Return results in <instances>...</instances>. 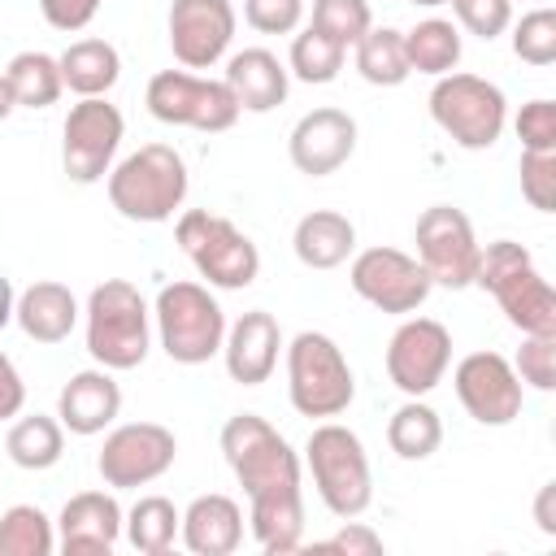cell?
<instances>
[{
    "instance_id": "7402d4cb",
    "label": "cell",
    "mask_w": 556,
    "mask_h": 556,
    "mask_svg": "<svg viewBox=\"0 0 556 556\" xmlns=\"http://www.w3.org/2000/svg\"><path fill=\"white\" fill-rule=\"evenodd\" d=\"M178 539H182V547L195 552V556H230V552L243 543V508H239L230 495H222V491L195 495V500L182 508Z\"/></svg>"
},
{
    "instance_id": "ab89813d",
    "label": "cell",
    "mask_w": 556,
    "mask_h": 556,
    "mask_svg": "<svg viewBox=\"0 0 556 556\" xmlns=\"http://www.w3.org/2000/svg\"><path fill=\"white\" fill-rule=\"evenodd\" d=\"M447 4L456 9V22L486 43L513 26V0H447Z\"/></svg>"
},
{
    "instance_id": "7a4b0ae2",
    "label": "cell",
    "mask_w": 556,
    "mask_h": 556,
    "mask_svg": "<svg viewBox=\"0 0 556 556\" xmlns=\"http://www.w3.org/2000/svg\"><path fill=\"white\" fill-rule=\"evenodd\" d=\"M473 282L495 295L508 326L521 334H556V291L517 239H495L478 252Z\"/></svg>"
},
{
    "instance_id": "74e56055",
    "label": "cell",
    "mask_w": 556,
    "mask_h": 556,
    "mask_svg": "<svg viewBox=\"0 0 556 556\" xmlns=\"http://www.w3.org/2000/svg\"><path fill=\"white\" fill-rule=\"evenodd\" d=\"M513 126H517L521 152H556V104L547 96L526 100Z\"/></svg>"
},
{
    "instance_id": "d6a6232c",
    "label": "cell",
    "mask_w": 556,
    "mask_h": 556,
    "mask_svg": "<svg viewBox=\"0 0 556 556\" xmlns=\"http://www.w3.org/2000/svg\"><path fill=\"white\" fill-rule=\"evenodd\" d=\"M56 521L39 504H13L0 513V556H52Z\"/></svg>"
},
{
    "instance_id": "52a82bcc",
    "label": "cell",
    "mask_w": 556,
    "mask_h": 556,
    "mask_svg": "<svg viewBox=\"0 0 556 556\" xmlns=\"http://www.w3.org/2000/svg\"><path fill=\"white\" fill-rule=\"evenodd\" d=\"M174 239L187 252V261L195 265V274L217 291H243L261 274L256 243L230 217H217L208 208H187V213H178Z\"/></svg>"
},
{
    "instance_id": "30bf717a",
    "label": "cell",
    "mask_w": 556,
    "mask_h": 556,
    "mask_svg": "<svg viewBox=\"0 0 556 556\" xmlns=\"http://www.w3.org/2000/svg\"><path fill=\"white\" fill-rule=\"evenodd\" d=\"M148 113L165 126H187L204 135H222L239 122V100L222 78H204L191 70H161L148 78Z\"/></svg>"
},
{
    "instance_id": "5bb4252c",
    "label": "cell",
    "mask_w": 556,
    "mask_h": 556,
    "mask_svg": "<svg viewBox=\"0 0 556 556\" xmlns=\"http://www.w3.org/2000/svg\"><path fill=\"white\" fill-rule=\"evenodd\" d=\"M174 456H178L174 430H165L161 421H126V426H117V430L104 434V447L96 456V469H100L104 486L135 491V486H148L161 473H169Z\"/></svg>"
},
{
    "instance_id": "f1b7e54d",
    "label": "cell",
    "mask_w": 556,
    "mask_h": 556,
    "mask_svg": "<svg viewBox=\"0 0 556 556\" xmlns=\"http://www.w3.org/2000/svg\"><path fill=\"white\" fill-rule=\"evenodd\" d=\"M460 26L447 22V17H426L417 22L413 30H404V56H408V70L417 74H452L460 65Z\"/></svg>"
},
{
    "instance_id": "60d3db41",
    "label": "cell",
    "mask_w": 556,
    "mask_h": 556,
    "mask_svg": "<svg viewBox=\"0 0 556 556\" xmlns=\"http://www.w3.org/2000/svg\"><path fill=\"white\" fill-rule=\"evenodd\" d=\"M243 22L261 35H291L304 22V0H243Z\"/></svg>"
},
{
    "instance_id": "3957f363",
    "label": "cell",
    "mask_w": 556,
    "mask_h": 556,
    "mask_svg": "<svg viewBox=\"0 0 556 556\" xmlns=\"http://www.w3.org/2000/svg\"><path fill=\"white\" fill-rule=\"evenodd\" d=\"M87 352L96 365L122 374L139 369L152 348V308L126 278H104L87 295Z\"/></svg>"
},
{
    "instance_id": "484cf974",
    "label": "cell",
    "mask_w": 556,
    "mask_h": 556,
    "mask_svg": "<svg viewBox=\"0 0 556 556\" xmlns=\"http://www.w3.org/2000/svg\"><path fill=\"white\" fill-rule=\"evenodd\" d=\"M61 83L83 100V96H109L122 78V56L109 39H74L61 56Z\"/></svg>"
},
{
    "instance_id": "f546056e",
    "label": "cell",
    "mask_w": 556,
    "mask_h": 556,
    "mask_svg": "<svg viewBox=\"0 0 556 556\" xmlns=\"http://www.w3.org/2000/svg\"><path fill=\"white\" fill-rule=\"evenodd\" d=\"M387 443L400 460H426L443 443V421L421 395H408L387 421Z\"/></svg>"
},
{
    "instance_id": "44dd1931",
    "label": "cell",
    "mask_w": 556,
    "mask_h": 556,
    "mask_svg": "<svg viewBox=\"0 0 556 556\" xmlns=\"http://www.w3.org/2000/svg\"><path fill=\"white\" fill-rule=\"evenodd\" d=\"M117 413H122V387H117L113 369H104V365L78 369V374L61 387V395H56V417H61V426H65L70 434H83V439L109 430V426L117 421Z\"/></svg>"
},
{
    "instance_id": "836d02e7",
    "label": "cell",
    "mask_w": 556,
    "mask_h": 556,
    "mask_svg": "<svg viewBox=\"0 0 556 556\" xmlns=\"http://www.w3.org/2000/svg\"><path fill=\"white\" fill-rule=\"evenodd\" d=\"M348 61V48L339 39H330L326 30L317 26H304L295 39H291V56H287V74L300 78V83H334L339 70Z\"/></svg>"
},
{
    "instance_id": "ac0fdd59",
    "label": "cell",
    "mask_w": 556,
    "mask_h": 556,
    "mask_svg": "<svg viewBox=\"0 0 556 556\" xmlns=\"http://www.w3.org/2000/svg\"><path fill=\"white\" fill-rule=\"evenodd\" d=\"M352 152H356V117L343 109H330V104L304 113L287 135V156L308 178H326V174L343 169L352 161Z\"/></svg>"
},
{
    "instance_id": "d4e9b609",
    "label": "cell",
    "mask_w": 556,
    "mask_h": 556,
    "mask_svg": "<svg viewBox=\"0 0 556 556\" xmlns=\"http://www.w3.org/2000/svg\"><path fill=\"white\" fill-rule=\"evenodd\" d=\"M13 321H17L22 334L35 339V343H61V339H70V330H74V321H78V300H74V291H70L65 282L43 278V282H30V287L17 295Z\"/></svg>"
},
{
    "instance_id": "4fadbf2b",
    "label": "cell",
    "mask_w": 556,
    "mask_h": 556,
    "mask_svg": "<svg viewBox=\"0 0 556 556\" xmlns=\"http://www.w3.org/2000/svg\"><path fill=\"white\" fill-rule=\"evenodd\" d=\"M348 282L365 304H374L378 313H395V317L417 313L434 291V282L421 269V261L400 252V248H365V252H356L352 269H348Z\"/></svg>"
},
{
    "instance_id": "8992f818",
    "label": "cell",
    "mask_w": 556,
    "mask_h": 556,
    "mask_svg": "<svg viewBox=\"0 0 556 556\" xmlns=\"http://www.w3.org/2000/svg\"><path fill=\"white\" fill-rule=\"evenodd\" d=\"M287 395L300 417H339L356 400V378L343 348L321 330H300L287 343Z\"/></svg>"
},
{
    "instance_id": "8d00e7d4",
    "label": "cell",
    "mask_w": 556,
    "mask_h": 556,
    "mask_svg": "<svg viewBox=\"0 0 556 556\" xmlns=\"http://www.w3.org/2000/svg\"><path fill=\"white\" fill-rule=\"evenodd\" d=\"M513 369H517L521 387L556 391V334H521Z\"/></svg>"
},
{
    "instance_id": "ba28073f",
    "label": "cell",
    "mask_w": 556,
    "mask_h": 556,
    "mask_svg": "<svg viewBox=\"0 0 556 556\" xmlns=\"http://www.w3.org/2000/svg\"><path fill=\"white\" fill-rule=\"evenodd\" d=\"M430 117L456 148L482 152L500 143L508 126V100L491 78L452 70V74H439L430 87Z\"/></svg>"
},
{
    "instance_id": "d590c367",
    "label": "cell",
    "mask_w": 556,
    "mask_h": 556,
    "mask_svg": "<svg viewBox=\"0 0 556 556\" xmlns=\"http://www.w3.org/2000/svg\"><path fill=\"white\" fill-rule=\"evenodd\" d=\"M308 26L326 30L343 48H352L374 26V13H369V0H313V22Z\"/></svg>"
},
{
    "instance_id": "b9f144b4",
    "label": "cell",
    "mask_w": 556,
    "mask_h": 556,
    "mask_svg": "<svg viewBox=\"0 0 556 556\" xmlns=\"http://www.w3.org/2000/svg\"><path fill=\"white\" fill-rule=\"evenodd\" d=\"M321 552H348V556H378L387 543H382V534L374 530V526H365V521H343V530H334L330 539H321L317 543Z\"/></svg>"
},
{
    "instance_id": "1f68e13d",
    "label": "cell",
    "mask_w": 556,
    "mask_h": 556,
    "mask_svg": "<svg viewBox=\"0 0 556 556\" xmlns=\"http://www.w3.org/2000/svg\"><path fill=\"white\" fill-rule=\"evenodd\" d=\"M4 78H9V87H13L17 109H48V104H56L61 91H65V83H61V61L48 56V52H35V48L17 52V56L4 65Z\"/></svg>"
},
{
    "instance_id": "9c48e42d",
    "label": "cell",
    "mask_w": 556,
    "mask_h": 556,
    "mask_svg": "<svg viewBox=\"0 0 556 556\" xmlns=\"http://www.w3.org/2000/svg\"><path fill=\"white\" fill-rule=\"evenodd\" d=\"M161 348L174 365H204L222 352L226 313L204 282H165L152 304Z\"/></svg>"
},
{
    "instance_id": "e575fe53",
    "label": "cell",
    "mask_w": 556,
    "mask_h": 556,
    "mask_svg": "<svg viewBox=\"0 0 556 556\" xmlns=\"http://www.w3.org/2000/svg\"><path fill=\"white\" fill-rule=\"evenodd\" d=\"M513 52H517L526 65H539V70L556 61V9H552V4L530 9V13L513 26Z\"/></svg>"
},
{
    "instance_id": "2e32d148",
    "label": "cell",
    "mask_w": 556,
    "mask_h": 556,
    "mask_svg": "<svg viewBox=\"0 0 556 556\" xmlns=\"http://www.w3.org/2000/svg\"><path fill=\"white\" fill-rule=\"evenodd\" d=\"M452 387H456V400L465 404V413L478 426H508L513 417H521L526 387H521L513 361L500 356V352L460 356V365L452 374Z\"/></svg>"
},
{
    "instance_id": "ee69618b",
    "label": "cell",
    "mask_w": 556,
    "mask_h": 556,
    "mask_svg": "<svg viewBox=\"0 0 556 556\" xmlns=\"http://www.w3.org/2000/svg\"><path fill=\"white\" fill-rule=\"evenodd\" d=\"M26 408V382H22V374H17V365L0 352V421H9V417H17Z\"/></svg>"
},
{
    "instance_id": "8fae6325",
    "label": "cell",
    "mask_w": 556,
    "mask_h": 556,
    "mask_svg": "<svg viewBox=\"0 0 556 556\" xmlns=\"http://www.w3.org/2000/svg\"><path fill=\"white\" fill-rule=\"evenodd\" d=\"M126 135V117L117 104H109L104 96H83L61 126V165L70 174V182H100L113 169V156L122 148Z\"/></svg>"
},
{
    "instance_id": "5b68a950",
    "label": "cell",
    "mask_w": 556,
    "mask_h": 556,
    "mask_svg": "<svg viewBox=\"0 0 556 556\" xmlns=\"http://www.w3.org/2000/svg\"><path fill=\"white\" fill-rule=\"evenodd\" d=\"M304 465L313 473L317 500L334 517L348 521L374 504V473H369V456L356 430L339 421H321L304 443Z\"/></svg>"
},
{
    "instance_id": "4dcf8cb0",
    "label": "cell",
    "mask_w": 556,
    "mask_h": 556,
    "mask_svg": "<svg viewBox=\"0 0 556 556\" xmlns=\"http://www.w3.org/2000/svg\"><path fill=\"white\" fill-rule=\"evenodd\" d=\"M352 48H356V74L369 87H400L413 74L404 56V30L395 26H369Z\"/></svg>"
},
{
    "instance_id": "7bdbcfd3",
    "label": "cell",
    "mask_w": 556,
    "mask_h": 556,
    "mask_svg": "<svg viewBox=\"0 0 556 556\" xmlns=\"http://www.w3.org/2000/svg\"><path fill=\"white\" fill-rule=\"evenodd\" d=\"M39 13L52 30L74 35V30L91 26V17L100 13V0H39Z\"/></svg>"
},
{
    "instance_id": "f35d334b",
    "label": "cell",
    "mask_w": 556,
    "mask_h": 556,
    "mask_svg": "<svg viewBox=\"0 0 556 556\" xmlns=\"http://www.w3.org/2000/svg\"><path fill=\"white\" fill-rule=\"evenodd\" d=\"M521 195L530 208H556V152H521Z\"/></svg>"
},
{
    "instance_id": "ffe728a7",
    "label": "cell",
    "mask_w": 556,
    "mask_h": 556,
    "mask_svg": "<svg viewBox=\"0 0 556 556\" xmlns=\"http://www.w3.org/2000/svg\"><path fill=\"white\" fill-rule=\"evenodd\" d=\"M278 352H282V330H278V317L274 313L248 308L235 326H226L222 361H226V374L239 387L269 382V374L278 369Z\"/></svg>"
},
{
    "instance_id": "277c9868",
    "label": "cell",
    "mask_w": 556,
    "mask_h": 556,
    "mask_svg": "<svg viewBox=\"0 0 556 556\" xmlns=\"http://www.w3.org/2000/svg\"><path fill=\"white\" fill-rule=\"evenodd\" d=\"M187 161L169 143H143L109 169V204L126 222H169L187 200Z\"/></svg>"
},
{
    "instance_id": "f6af8a7d",
    "label": "cell",
    "mask_w": 556,
    "mask_h": 556,
    "mask_svg": "<svg viewBox=\"0 0 556 556\" xmlns=\"http://www.w3.org/2000/svg\"><path fill=\"white\" fill-rule=\"evenodd\" d=\"M534 526L543 534H556V482H543L534 495Z\"/></svg>"
},
{
    "instance_id": "e0dca14e",
    "label": "cell",
    "mask_w": 556,
    "mask_h": 556,
    "mask_svg": "<svg viewBox=\"0 0 556 556\" xmlns=\"http://www.w3.org/2000/svg\"><path fill=\"white\" fill-rule=\"evenodd\" d=\"M230 0H174L169 4V48L182 70H213L235 39Z\"/></svg>"
},
{
    "instance_id": "603a6c76",
    "label": "cell",
    "mask_w": 556,
    "mask_h": 556,
    "mask_svg": "<svg viewBox=\"0 0 556 556\" xmlns=\"http://www.w3.org/2000/svg\"><path fill=\"white\" fill-rule=\"evenodd\" d=\"M222 83L230 87V96L239 100L243 113H269L291 91V74H287V65L269 48H243V52H235L226 61Z\"/></svg>"
},
{
    "instance_id": "83f0119b",
    "label": "cell",
    "mask_w": 556,
    "mask_h": 556,
    "mask_svg": "<svg viewBox=\"0 0 556 556\" xmlns=\"http://www.w3.org/2000/svg\"><path fill=\"white\" fill-rule=\"evenodd\" d=\"M178 526H182V513L174 508V500L165 495H139L122 521V534L126 543L139 552V556H165L174 543H178Z\"/></svg>"
},
{
    "instance_id": "bcb514c9",
    "label": "cell",
    "mask_w": 556,
    "mask_h": 556,
    "mask_svg": "<svg viewBox=\"0 0 556 556\" xmlns=\"http://www.w3.org/2000/svg\"><path fill=\"white\" fill-rule=\"evenodd\" d=\"M13 304H17V291H13V282L0 274V330L13 321Z\"/></svg>"
},
{
    "instance_id": "6da1fadb",
    "label": "cell",
    "mask_w": 556,
    "mask_h": 556,
    "mask_svg": "<svg viewBox=\"0 0 556 556\" xmlns=\"http://www.w3.org/2000/svg\"><path fill=\"white\" fill-rule=\"evenodd\" d=\"M222 456L248 495V530L269 556L304 543V482L295 447L256 413H235L222 426Z\"/></svg>"
},
{
    "instance_id": "7c38bea8",
    "label": "cell",
    "mask_w": 556,
    "mask_h": 556,
    "mask_svg": "<svg viewBox=\"0 0 556 556\" xmlns=\"http://www.w3.org/2000/svg\"><path fill=\"white\" fill-rule=\"evenodd\" d=\"M413 243H417V261L434 287H452V291L473 287L482 243L473 235V222L456 204H430L417 217Z\"/></svg>"
},
{
    "instance_id": "4316f807",
    "label": "cell",
    "mask_w": 556,
    "mask_h": 556,
    "mask_svg": "<svg viewBox=\"0 0 556 556\" xmlns=\"http://www.w3.org/2000/svg\"><path fill=\"white\" fill-rule=\"evenodd\" d=\"M4 452H9V460L17 469H30V473L52 469L61 460V452H65V426H61V417H48V413L22 417L17 413V421L4 434Z\"/></svg>"
},
{
    "instance_id": "d6986e66",
    "label": "cell",
    "mask_w": 556,
    "mask_h": 556,
    "mask_svg": "<svg viewBox=\"0 0 556 556\" xmlns=\"http://www.w3.org/2000/svg\"><path fill=\"white\" fill-rule=\"evenodd\" d=\"M122 504L113 491H78L56 517V547L65 556H109L122 539Z\"/></svg>"
},
{
    "instance_id": "c3c4849f",
    "label": "cell",
    "mask_w": 556,
    "mask_h": 556,
    "mask_svg": "<svg viewBox=\"0 0 556 556\" xmlns=\"http://www.w3.org/2000/svg\"><path fill=\"white\" fill-rule=\"evenodd\" d=\"M413 4H421V9H439V4H447V0H413Z\"/></svg>"
},
{
    "instance_id": "cb8c5ba5",
    "label": "cell",
    "mask_w": 556,
    "mask_h": 556,
    "mask_svg": "<svg viewBox=\"0 0 556 556\" xmlns=\"http://www.w3.org/2000/svg\"><path fill=\"white\" fill-rule=\"evenodd\" d=\"M295 261L308 269H339L356 252V226L339 208H313L291 230Z\"/></svg>"
},
{
    "instance_id": "9a60e30c",
    "label": "cell",
    "mask_w": 556,
    "mask_h": 556,
    "mask_svg": "<svg viewBox=\"0 0 556 556\" xmlns=\"http://www.w3.org/2000/svg\"><path fill=\"white\" fill-rule=\"evenodd\" d=\"M452 365V334L434 317H404L387 343V378L404 395H430Z\"/></svg>"
},
{
    "instance_id": "7dc6e473",
    "label": "cell",
    "mask_w": 556,
    "mask_h": 556,
    "mask_svg": "<svg viewBox=\"0 0 556 556\" xmlns=\"http://www.w3.org/2000/svg\"><path fill=\"white\" fill-rule=\"evenodd\" d=\"M13 109H17V100H13V87H9V78L0 74V122H4Z\"/></svg>"
}]
</instances>
